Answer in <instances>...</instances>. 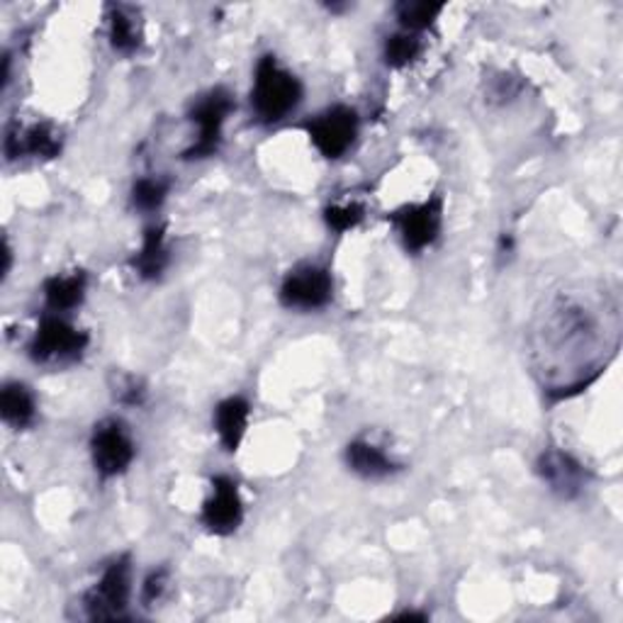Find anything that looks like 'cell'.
I'll return each instance as SVG.
<instances>
[{
  "label": "cell",
  "instance_id": "3957f363",
  "mask_svg": "<svg viewBox=\"0 0 623 623\" xmlns=\"http://www.w3.org/2000/svg\"><path fill=\"white\" fill-rule=\"evenodd\" d=\"M88 334L66 322L62 314H47L30 342V358L35 364H74L84 356Z\"/></svg>",
  "mask_w": 623,
  "mask_h": 623
},
{
  "label": "cell",
  "instance_id": "d6986e66",
  "mask_svg": "<svg viewBox=\"0 0 623 623\" xmlns=\"http://www.w3.org/2000/svg\"><path fill=\"white\" fill-rule=\"evenodd\" d=\"M394 13H398V20L404 32H424L434 25L438 20V15L444 13V5L441 3H426V0H404L398 8H394Z\"/></svg>",
  "mask_w": 623,
  "mask_h": 623
},
{
  "label": "cell",
  "instance_id": "ac0fdd59",
  "mask_svg": "<svg viewBox=\"0 0 623 623\" xmlns=\"http://www.w3.org/2000/svg\"><path fill=\"white\" fill-rule=\"evenodd\" d=\"M108 20H110V44L112 49L120 54H132L137 52L142 35L137 27V20H134L132 10L124 5H110L108 8Z\"/></svg>",
  "mask_w": 623,
  "mask_h": 623
},
{
  "label": "cell",
  "instance_id": "2e32d148",
  "mask_svg": "<svg viewBox=\"0 0 623 623\" xmlns=\"http://www.w3.org/2000/svg\"><path fill=\"white\" fill-rule=\"evenodd\" d=\"M168 244H166V226L164 224H152L144 230L142 248L137 256L132 258V268L137 270L140 278L144 280H156L168 266Z\"/></svg>",
  "mask_w": 623,
  "mask_h": 623
},
{
  "label": "cell",
  "instance_id": "603a6c76",
  "mask_svg": "<svg viewBox=\"0 0 623 623\" xmlns=\"http://www.w3.org/2000/svg\"><path fill=\"white\" fill-rule=\"evenodd\" d=\"M166 587H168V572H166V570H154V572L144 580V587H142V602H144L146 607L156 604L158 599L164 597Z\"/></svg>",
  "mask_w": 623,
  "mask_h": 623
},
{
  "label": "cell",
  "instance_id": "9c48e42d",
  "mask_svg": "<svg viewBox=\"0 0 623 623\" xmlns=\"http://www.w3.org/2000/svg\"><path fill=\"white\" fill-rule=\"evenodd\" d=\"M308 134L324 158H342L358 137V115L346 105H334L308 122Z\"/></svg>",
  "mask_w": 623,
  "mask_h": 623
},
{
  "label": "cell",
  "instance_id": "9a60e30c",
  "mask_svg": "<svg viewBox=\"0 0 623 623\" xmlns=\"http://www.w3.org/2000/svg\"><path fill=\"white\" fill-rule=\"evenodd\" d=\"M344 458H346V466L366 480L390 478V475L398 470V466H394L388 453L364 438L351 441V444L346 446Z\"/></svg>",
  "mask_w": 623,
  "mask_h": 623
},
{
  "label": "cell",
  "instance_id": "e0dca14e",
  "mask_svg": "<svg viewBox=\"0 0 623 623\" xmlns=\"http://www.w3.org/2000/svg\"><path fill=\"white\" fill-rule=\"evenodd\" d=\"M0 416H3V422L8 426L18 429V432L35 424L37 402L27 385H22V382L3 385V390H0Z\"/></svg>",
  "mask_w": 623,
  "mask_h": 623
},
{
  "label": "cell",
  "instance_id": "d4e9b609",
  "mask_svg": "<svg viewBox=\"0 0 623 623\" xmlns=\"http://www.w3.org/2000/svg\"><path fill=\"white\" fill-rule=\"evenodd\" d=\"M10 266H13V252H10V246H8V242L3 244V278H8V274H10Z\"/></svg>",
  "mask_w": 623,
  "mask_h": 623
},
{
  "label": "cell",
  "instance_id": "277c9868",
  "mask_svg": "<svg viewBox=\"0 0 623 623\" xmlns=\"http://www.w3.org/2000/svg\"><path fill=\"white\" fill-rule=\"evenodd\" d=\"M132 597V565L127 555L112 560L100 580L86 592V609L90 619L115 621L124 616Z\"/></svg>",
  "mask_w": 623,
  "mask_h": 623
},
{
  "label": "cell",
  "instance_id": "8fae6325",
  "mask_svg": "<svg viewBox=\"0 0 623 623\" xmlns=\"http://www.w3.org/2000/svg\"><path fill=\"white\" fill-rule=\"evenodd\" d=\"M244 521V502L240 487L232 478L218 475L212 478V494L202 507V524L218 536H230Z\"/></svg>",
  "mask_w": 623,
  "mask_h": 623
},
{
  "label": "cell",
  "instance_id": "ba28073f",
  "mask_svg": "<svg viewBox=\"0 0 623 623\" xmlns=\"http://www.w3.org/2000/svg\"><path fill=\"white\" fill-rule=\"evenodd\" d=\"M334 280L330 270L314 264L292 268L280 286V302L288 310H322L332 302Z\"/></svg>",
  "mask_w": 623,
  "mask_h": 623
},
{
  "label": "cell",
  "instance_id": "4fadbf2b",
  "mask_svg": "<svg viewBox=\"0 0 623 623\" xmlns=\"http://www.w3.org/2000/svg\"><path fill=\"white\" fill-rule=\"evenodd\" d=\"M248 416H252V404L240 398V394L222 400L218 404V410H214V429H218L222 446L230 453L242 446L248 426Z\"/></svg>",
  "mask_w": 623,
  "mask_h": 623
},
{
  "label": "cell",
  "instance_id": "30bf717a",
  "mask_svg": "<svg viewBox=\"0 0 623 623\" xmlns=\"http://www.w3.org/2000/svg\"><path fill=\"white\" fill-rule=\"evenodd\" d=\"M536 472L548 485V490L558 494L560 500H575L587 487V468L572 453L563 448L543 450L536 463Z\"/></svg>",
  "mask_w": 623,
  "mask_h": 623
},
{
  "label": "cell",
  "instance_id": "7a4b0ae2",
  "mask_svg": "<svg viewBox=\"0 0 623 623\" xmlns=\"http://www.w3.org/2000/svg\"><path fill=\"white\" fill-rule=\"evenodd\" d=\"M302 103V86L298 76L282 69L276 56H264L256 64L252 105L256 118L266 124L286 120Z\"/></svg>",
  "mask_w": 623,
  "mask_h": 623
},
{
  "label": "cell",
  "instance_id": "7402d4cb",
  "mask_svg": "<svg viewBox=\"0 0 623 623\" xmlns=\"http://www.w3.org/2000/svg\"><path fill=\"white\" fill-rule=\"evenodd\" d=\"M324 220H326V224H330V230L344 234L348 230H354V226L360 220H364V208H360L358 202H346V205H332V208H326Z\"/></svg>",
  "mask_w": 623,
  "mask_h": 623
},
{
  "label": "cell",
  "instance_id": "cb8c5ba5",
  "mask_svg": "<svg viewBox=\"0 0 623 623\" xmlns=\"http://www.w3.org/2000/svg\"><path fill=\"white\" fill-rule=\"evenodd\" d=\"M120 402L130 404V407H140L144 402V388L137 380H127L122 392H120Z\"/></svg>",
  "mask_w": 623,
  "mask_h": 623
},
{
  "label": "cell",
  "instance_id": "ffe728a7",
  "mask_svg": "<svg viewBox=\"0 0 623 623\" xmlns=\"http://www.w3.org/2000/svg\"><path fill=\"white\" fill-rule=\"evenodd\" d=\"M422 54V40L414 32H398V35H392L385 40V64L392 66V69H404V66H410L416 56Z\"/></svg>",
  "mask_w": 623,
  "mask_h": 623
},
{
  "label": "cell",
  "instance_id": "8992f818",
  "mask_svg": "<svg viewBox=\"0 0 623 623\" xmlns=\"http://www.w3.org/2000/svg\"><path fill=\"white\" fill-rule=\"evenodd\" d=\"M388 220L398 230L407 252L422 254L438 240L441 224H444V200L434 196L424 202L404 205L394 210Z\"/></svg>",
  "mask_w": 623,
  "mask_h": 623
},
{
  "label": "cell",
  "instance_id": "52a82bcc",
  "mask_svg": "<svg viewBox=\"0 0 623 623\" xmlns=\"http://www.w3.org/2000/svg\"><path fill=\"white\" fill-rule=\"evenodd\" d=\"M234 100L224 88H214L208 96H202L190 110L192 124H198V140L183 154L186 158H208L218 154L222 144V127L226 118L232 115Z\"/></svg>",
  "mask_w": 623,
  "mask_h": 623
},
{
  "label": "cell",
  "instance_id": "44dd1931",
  "mask_svg": "<svg viewBox=\"0 0 623 623\" xmlns=\"http://www.w3.org/2000/svg\"><path fill=\"white\" fill-rule=\"evenodd\" d=\"M168 180L158 176L140 178L132 188V205L140 212H156L168 198Z\"/></svg>",
  "mask_w": 623,
  "mask_h": 623
},
{
  "label": "cell",
  "instance_id": "5b68a950",
  "mask_svg": "<svg viewBox=\"0 0 623 623\" xmlns=\"http://www.w3.org/2000/svg\"><path fill=\"white\" fill-rule=\"evenodd\" d=\"M134 441L120 419H103L96 424L93 436H90V458H93V468L103 480L118 478V475L127 472L134 460Z\"/></svg>",
  "mask_w": 623,
  "mask_h": 623
},
{
  "label": "cell",
  "instance_id": "7c38bea8",
  "mask_svg": "<svg viewBox=\"0 0 623 623\" xmlns=\"http://www.w3.org/2000/svg\"><path fill=\"white\" fill-rule=\"evenodd\" d=\"M62 152V134L52 124H32L22 132H10L5 137L8 158L35 156V158H54Z\"/></svg>",
  "mask_w": 623,
  "mask_h": 623
},
{
  "label": "cell",
  "instance_id": "5bb4252c",
  "mask_svg": "<svg viewBox=\"0 0 623 623\" xmlns=\"http://www.w3.org/2000/svg\"><path fill=\"white\" fill-rule=\"evenodd\" d=\"M88 290V276L84 270H74L66 276H52L44 280V302L52 314H64L81 308Z\"/></svg>",
  "mask_w": 623,
  "mask_h": 623
},
{
  "label": "cell",
  "instance_id": "6da1fadb",
  "mask_svg": "<svg viewBox=\"0 0 623 623\" xmlns=\"http://www.w3.org/2000/svg\"><path fill=\"white\" fill-rule=\"evenodd\" d=\"M599 312L602 310L594 308L592 302H582L575 294H560L541 316L536 332L541 368L558 372L568 366V378L563 382L558 400L570 398V394L585 390L589 382H594L607 366L599 351H609V338L619 342L616 312L607 314L604 320Z\"/></svg>",
  "mask_w": 623,
  "mask_h": 623
}]
</instances>
